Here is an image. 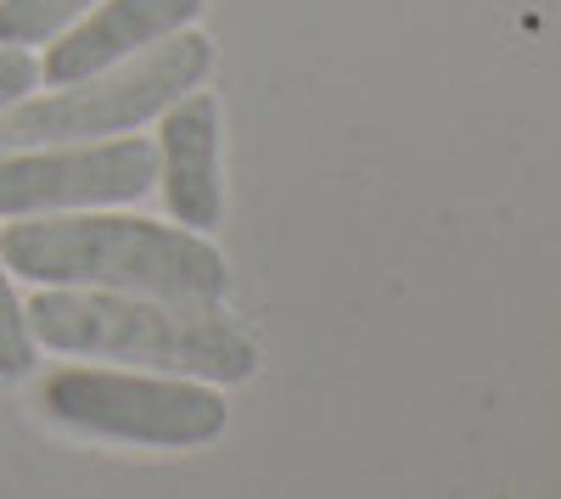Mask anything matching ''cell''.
Wrapping results in <instances>:
<instances>
[{
  "mask_svg": "<svg viewBox=\"0 0 561 499\" xmlns=\"http://www.w3.org/2000/svg\"><path fill=\"white\" fill-rule=\"evenodd\" d=\"M0 258L34 287H96L169 303H225V253L163 219L28 213L0 231Z\"/></svg>",
  "mask_w": 561,
  "mask_h": 499,
  "instance_id": "1",
  "label": "cell"
},
{
  "mask_svg": "<svg viewBox=\"0 0 561 499\" xmlns=\"http://www.w3.org/2000/svg\"><path fill=\"white\" fill-rule=\"evenodd\" d=\"M34 343L84 359H124L135 371L192 376V382H248L259 371L253 337L230 321L225 303H169L140 292L96 287H39L28 303Z\"/></svg>",
  "mask_w": 561,
  "mask_h": 499,
  "instance_id": "2",
  "label": "cell"
},
{
  "mask_svg": "<svg viewBox=\"0 0 561 499\" xmlns=\"http://www.w3.org/2000/svg\"><path fill=\"white\" fill-rule=\"evenodd\" d=\"M214 68V39L203 28H180L147 51H135L79 84H57L51 96H23L7 107L12 118L0 135L18 147H45V141H90V135H129L163 107H174L185 90H197Z\"/></svg>",
  "mask_w": 561,
  "mask_h": 499,
  "instance_id": "3",
  "label": "cell"
},
{
  "mask_svg": "<svg viewBox=\"0 0 561 499\" xmlns=\"http://www.w3.org/2000/svg\"><path fill=\"white\" fill-rule=\"evenodd\" d=\"M45 416L113 443L140 449H203L225 432V398L214 382L163 376V371H96L62 365L39 382Z\"/></svg>",
  "mask_w": 561,
  "mask_h": 499,
  "instance_id": "4",
  "label": "cell"
},
{
  "mask_svg": "<svg viewBox=\"0 0 561 499\" xmlns=\"http://www.w3.org/2000/svg\"><path fill=\"white\" fill-rule=\"evenodd\" d=\"M158 186V147L147 135H113V141L12 152L0 158V219L68 213V208H118L140 202Z\"/></svg>",
  "mask_w": 561,
  "mask_h": 499,
  "instance_id": "5",
  "label": "cell"
},
{
  "mask_svg": "<svg viewBox=\"0 0 561 499\" xmlns=\"http://www.w3.org/2000/svg\"><path fill=\"white\" fill-rule=\"evenodd\" d=\"M158 192L180 231L208 236L225 219L219 96L214 90H185L174 107L158 113Z\"/></svg>",
  "mask_w": 561,
  "mask_h": 499,
  "instance_id": "6",
  "label": "cell"
},
{
  "mask_svg": "<svg viewBox=\"0 0 561 499\" xmlns=\"http://www.w3.org/2000/svg\"><path fill=\"white\" fill-rule=\"evenodd\" d=\"M203 18V0H96L84 18H73L51 45H45L39 79L45 84H79L90 73H102L147 45L192 28Z\"/></svg>",
  "mask_w": 561,
  "mask_h": 499,
  "instance_id": "7",
  "label": "cell"
},
{
  "mask_svg": "<svg viewBox=\"0 0 561 499\" xmlns=\"http://www.w3.org/2000/svg\"><path fill=\"white\" fill-rule=\"evenodd\" d=\"M96 0H0V45H51Z\"/></svg>",
  "mask_w": 561,
  "mask_h": 499,
  "instance_id": "8",
  "label": "cell"
},
{
  "mask_svg": "<svg viewBox=\"0 0 561 499\" xmlns=\"http://www.w3.org/2000/svg\"><path fill=\"white\" fill-rule=\"evenodd\" d=\"M34 348H39V343H34L28 314H23V303H18V292H12V269H7V258H0V382L28 376Z\"/></svg>",
  "mask_w": 561,
  "mask_h": 499,
  "instance_id": "9",
  "label": "cell"
},
{
  "mask_svg": "<svg viewBox=\"0 0 561 499\" xmlns=\"http://www.w3.org/2000/svg\"><path fill=\"white\" fill-rule=\"evenodd\" d=\"M34 84H39V62L23 51V45H0V113L18 107Z\"/></svg>",
  "mask_w": 561,
  "mask_h": 499,
  "instance_id": "10",
  "label": "cell"
}]
</instances>
